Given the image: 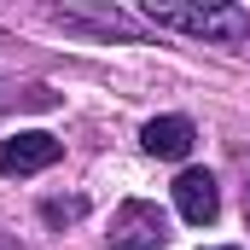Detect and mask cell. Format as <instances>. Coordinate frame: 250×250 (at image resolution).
Instances as JSON below:
<instances>
[{
	"label": "cell",
	"mask_w": 250,
	"mask_h": 250,
	"mask_svg": "<svg viewBox=\"0 0 250 250\" xmlns=\"http://www.w3.org/2000/svg\"><path fill=\"white\" fill-rule=\"evenodd\" d=\"M146 23L157 29H181V35H198V41H215V47H233V53H250V12L245 6H157L146 0L140 6Z\"/></svg>",
	"instance_id": "obj_1"
},
{
	"label": "cell",
	"mask_w": 250,
	"mask_h": 250,
	"mask_svg": "<svg viewBox=\"0 0 250 250\" xmlns=\"http://www.w3.org/2000/svg\"><path fill=\"white\" fill-rule=\"evenodd\" d=\"M59 157H64V146L53 134H41V128L0 140V175H41V169H53Z\"/></svg>",
	"instance_id": "obj_2"
},
{
	"label": "cell",
	"mask_w": 250,
	"mask_h": 250,
	"mask_svg": "<svg viewBox=\"0 0 250 250\" xmlns=\"http://www.w3.org/2000/svg\"><path fill=\"white\" fill-rule=\"evenodd\" d=\"M175 204H181V215H187L192 227H209V221L221 215L215 175H209V169H181V181H175Z\"/></svg>",
	"instance_id": "obj_3"
},
{
	"label": "cell",
	"mask_w": 250,
	"mask_h": 250,
	"mask_svg": "<svg viewBox=\"0 0 250 250\" xmlns=\"http://www.w3.org/2000/svg\"><path fill=\"white\" fill-rule=\"evenodd\" d=\"M163 239H169V233H163V215H157L151 204H123L117 233H111V250H157Z\"/></svg>",
	"instance_id": "obj_4"
},
{
	"label": "cell",
	"mask_w": 250,
	"mask_h": 250,
	"mask_svg": "<svg viewBox=\"0 0 250 250\" xmlns=\"http://www.w3.org/2000/svg\"><path fill=\"white\" fill-rule=\"evenodd\" d=\"M140 146L151 157H187L192 151V123L187 117H151V123L140 128Z\"/></svg>",
	"instance_id": "obj_5"
},
{
	"label": "cell",
	"mask_w": 250,
	"mask_h": 250,
	"mask_svg": "<svg viewBox=\"0 0 250 250\" xmlns=\"http://www.w3.org/2000/svg\"><path fill=\"white\" fill-rule=\"evenodd\" d=\"M82 215H87V198H47V204H41V221H53V227L82 221Z\"/></svg>",
	"instance_id": "obj_6"
},
{
	"label": "cell",
	"mask_w": 250,
	"mask_h": 250,
	"mask_svg": "<svg viewBox=\"0 0 250 250\" xmlns=\"http://www.w3.org/2000/svg\"><path fill=\"white\" fill-rule=\"evenodd\" d=\"M215 250H233V245H215Z\"/></svg>",
	"instance_id": "obj_7"
}]
</instances>
